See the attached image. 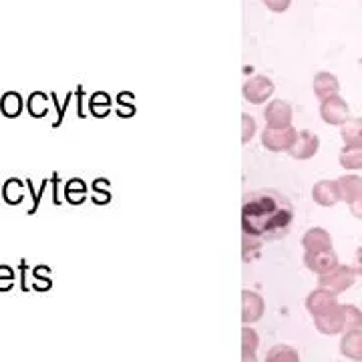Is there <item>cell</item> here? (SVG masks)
<instances>
[{"label": "cell", "mask_w": 362, "mask_h": 362, "mask_svg": "<svg viewBox=\"0 0 362 362\" xmlns=\"http://www.w3.org/2000/svg\"><path fill=\"white\" fill-rule=\"evenodd\" d=\"M338 183V194L342 202H349L352 204L354 199H358L362 195V177L358 175H342Z\"/></svg>", "instance_id": "2e32d148"}, {"label": "cell", "mask_w": 362, "mask_h": 362, "mask_svg": "<svg viewBox=\"0 0 362 362\" xmlns=\"http://www.w3.org/2000/svg\"><path fill=\"white\" fill-rule=\"evenodd\" d=\"M312 87H314V93L320 101H326L330 97H337L338 90H340V85H338V78L330 73H318L314 81H312Z\"/></svg>", "instance_id": "9a60e30c"}, {"label": "cell", "mask_w": 362, "mask_h": 362, "mask_svg": "<svg viewBox=\"0 0 362 362\" xmlns=\"http://www.w3.org/2000/svg\"><path fill=\"white\" fill-rule=\"evenodd\" d=\"M318 147H320L318 135H314L312 131H300L296 141H294L292 149L288 153L294 159H298V161H306V159H310V157L318 153Z\"/></svg>", "instance_id": "9c48e42d"}, {"label": "cell", "mask_w": 362, "mask_h": 362, "mask_svg": "<svg viewBox=\"0 0 362 362\" xmlns=\"http://www.w3.org/2000/svg\"><path fill=\"white\" fill-rule=\"evenodd\" d=\"M256 131H258V125H256L254 117L247 115V113H242V143L246 145V143L252 141Z\"/></svg>", "instance_id": "d4e9b609"}, {"label": "cell", "mask_w": 362, "mask_h": 362, "mask_svg": "<svg viewBox=\"0 0 362 362\" xmlns=\"http://www.w3.org/2000/svg\"><path fill=\"white\" fill-rule=\"evenodd\" d=\"M264 362H300V354L296 349L288 344H276L266 352Z\"/></svg>", "instance_id": "d6986e66"}, {"label": "cell", "mask_w": 362, "mask_h": 362, "mask_svg": "<svg viewBox=\"0 0 362 362\" xmlns=\"http://www.w3.org/2000/svg\"><path fill=\"white\" fill-rule=\"evenodd\" d=\"M342 314H344V332L346 330H361L362 310H358L354 304H342Z\"/></svg>", "instance_id": "44dd1931"}, {"label": "cell", "mask_w": 362, "mask_h": 362, "mask_svg": "<svg viewBox=\"0 0 362 362\" xmlns=\"http://www.w3.org/2000/svg\"><path fill=\"white\" fill-rule=\"evenodd\" d=\"M266 127H290L292 125V107L282 99H276L266 105L264 111Z\"/></svg>", "instance_id": "ba28073f"}, {"label": "cell", "mask_w": 362, "mask_h": 362, "mask_svg": "<svg viewBox=\"0 0 362 362\" xmlns=\"http://www.w3.org/2000/svg\"><path fill=\"white\" fill-rule=\"evenodd\" d=\"M340 352L354 362H362V328L346 330L340 340Z\"/></svg>", "instance_id": "4fadbf2b"}, {"label": "cell", "mask_w": 362, "mask_h": 362, "mask_svg": "<svg viewBox=\"0 0 362 362\" xmlns=\"http://www.w3.org/2000/svg\"><path fill=\"white\" fill-rule=\"evenodd\" d=\"M302 246L306 252H322V250H330L332 247V238L330 233L322 230V228H312L304 233L302 238Z\"/></svg>", "instance_id": "5bb4252c"}, {"label": "cell", "mask_w": 362, "mask_h": 362, "mask_svg": "<svg viewBox=\"0 0 362 362\" xmlns=\"http://www.w3.org/2000/svg\"><path fill=\"white\" fill-rule=\"evenodd\" d=\"M274 89H276V87H274V81H272L270 77H266V75H256V77L247 78L246 83H244L242 95H244V99H246L247 103L262 105L270 99Z\"/></svg>", "instance_id": "277c9868"}, {"label": "cell", "mask_w": 362, "mask_h": 362, "mask_svg": "<svg viewBox=\"0 0 362 362\" xmlns=\"http://www.w3.org/2000/svg\"><path fill=\"white\" fill-rule=\"evenodd\" d=\"M266 8L272 13H286L292 4V0H264Z\"/></svg>", "instance_id": "484cf974"}, {"label": "cell", "mask_w": 362, "mask_h": 362, "mask_svg": "<svg viewBox=\"0 0 362 362\" xmlns=\"http://www.w3.org/2000/svg\"><path fill=\"white\" fill-rule=\"evenodd\" d=\"M356 268H358V274L362 276V247L356 252Z\"/></svg>", "instance_id": "f1b7e54d"}, {"label": "cell", "mask_w": 362, "mask_h": 362, "mask_svg": "<svg viewBox=\"0 0 362 362\" xmlns=\"http://www.w3.org/2000/svg\"><path fill=\"white\" fill-rule=\"evenodd\" d=\"M304 264L306 268L318 276H324L328 272H332L338 266V256L337 252L330 247V250H322V252H306L304 254Z\"/></svg>", "instance_id": "8992f818"}, {"label": "cell", "mask_w": 362, "mask_h": 362, "mask_svg": "<svg viewBox=\"0 0 362 362\" xmlns=\"http://www.w3.org/2000/svg\"><path fill=\"white\" fill-rule=\"evenodd\" d=\"M314 326L318 332L326 337H334L344 332V314H342V304H337L334 308L326 310L324 314L314 316Z\"/></svg>", "instance_id": "5b68a950"}, {"label": "cell", "mask_w": 362, "mask_h": 362, "mask_svg": "<svg viewBox=\"0 0 362 362\" xmlns=\"http://www.w3.org/2000/svg\"><path fill=\"white\" fill-rule=\"evenodd\" d=\"M354 280H356V272L352 270L350 266H340L338 264L334 270L318 278V288L330 290L332 294L338 296L340 292L349 290L350 286L354 284Z\"/></svg>", "instance_id": "3957f363"}, {"label": "cell", "mask_w": 362, "mask_h": 362, "mask_svg": "<svg viewBox=\"0 0 362 362\" xmlns=\"http://www.w3.org/2000/svg\"><path fill=\"white\" fill-rule=\"evenodd\" d=\"M294 220L292 204L278 192H258L247 195L242 209L244 235L258 240H278L288 233Z\"/></svg>", "instance_id": "6da1fadb"}, {"label": "cell", "mask_w": 362, "mask_h": 362, "mask_svg": "<svg viewBox=\"0 0 362 362\" xmlns=\"http://www.w3.org/2000/svg\"><path fill=\"white\" fill-rule=\"evenodd\" d=\"M340 135L346 147H362V119H349L342 123Z\"/></svg>", "instance_id": "ac0fdd59"}, {"label": "cell", "mask_w": 362, "mask_h": 362, "mask_svg": "<svg viewBox=\"0 0 362 362\" xmlns=\"http://www.w3.org/2000/svg\"><path fill=\"white\" fill-rule=\"evenodd\" d=\"M350 211L354 214V218H361L362 220V195L358 199H354V202L350 204Z\"/></svg>", "instance_id": "4316f807"}, {"label": "cell", "mask_w": 362, "mask_h": 362, "mask_svg": "<svg viewBox=\"0 0 362 362\" xmlns=\"http://www.w3.org/2000/svg\"><path fill=\"white\" fill-rule=\"evenodd\" d=\"M23 197H25V187H23V183L18 180L6 181V185H4V202L11 204V206H16V204L23 202Z\"/></svg>", "instance_id": "603a6c76"}, {"label": "cell", "mask_w": 362, "mask_h": 362, "mask_svg": "<svg viewBox=\"0 0 362 362\" xmlns=\"http://www.w3.org/2000/svg\"><path fill=\"white\" fill-rule=\"evenodd\" d=\"M266 312V302L264 298L259 296L258 292L254 290H244L242 292V322L250 326V324H256L262 320Z\"/></svg>", "instance_id": "52a82bcc"}, {"label": "cell", "mask_w": 362, "mask_h": 362, "mask_svg": "<svg viewBox=\"0 0 362 362\" xmlns=\"http://www.w3.org/2000/svg\"><path fill=\"white\" fill-rule=\"evenodd\" d=\"M28 111H30V115L33 117H42L47 115V97L42 95V93H33L30 97H28Z\"/></svg>", "instance_id": "cb8c5ba5"}, {"label": "cell", "mask_w": 362, "mask_h": 362, "mask_svg": "<svg viewBox=\"0 0 362 362\" xmlns=\"http://www.w3.org/2000/svg\"><path fill=\"white\" fill-rule=\"evenodd\" d=\"M298 131L292 125L290 127H266L262 133V145L272 153H282V151L292 149Z\"/></svg>", "instance_id": "7a4b0ae2"}, {"label": "cell", "mask_w": 362, "mask_h": 362, "mask_svg": "<svg viewBox=\"0 0 362 362\" xmlns=\"http://www.w3.org/2000/svg\"><path fill=\"white\" fill-rule=\"evenodd\" d=\"M312 199L322 207L337 206L338 202H340L337 181L322 180L318 181V183H314V187H312Z\"/></svg>", "instance_id": "7c38bea8"}, {"label": "cell", "mask_w": 362, "mask_h": 362, "mask_svg": "<svg viewBox=\"0 0 362 362\" xmlns=\"http://www.w3.org/2000/svg\"><path fill=\"white\" fill-rule=\"evenodd\" d=\"M337 304V294H332L330 290H324V288H316L314 292H310V296L306 298V308L312 314V318L334 308Z\"/></svg>", "instance_id": "8fae6325"}, {"label": "cell", "mask_w": 362, "mask_h": 362, "mask_svg": "<svg viewBox=\"0 0 362 362\" xmlns=\"http://www.w3.org/2000/svg\"><path fill=\"white\" fill-rule=\"evenodd\" d=\"M320 115L322 119L328 123V125H342V123H346L350 117H349V105L344 99H340V97H330V99H326L320 105Z\"/></svg>", "instance_id": "30bf717a"}, {"label": "cell", "mask_w": 362, "mask_h": 362, "mask_svg": "<svg viewBox=\"0 0 362 362\" xmlns=\"http://www.w3.org/2000/svg\"><path fill=\"white\" fill-rule=\"evenodd\" d=\"M0 280H8L13 282V270L6 268V266H0Z\"/></svg>", "instance_id": "83f0119b"}, {"label": "cell", "mask_w": 362, "mask_h": 362, "mask_svg": "<svg viewBox=\"0 0 362 362\" xmlns=\"http://www.w3.org/2000/svg\"><path fill=\"white\" fill-rule=\"evenodd\" d=\"M340 165L344 169H362V147H346L340 153Z\"/></svg>", "instance_id": "7402d4cb"}, {"label": "cell", "mask_w": 362, "mask_h": 362, "mask_svg": "<svg viewBox=\"0 0 362 362\" xmlns=\"http://www.w3.org/2000/svg\"><path fill=\"white\" fill-rule=\"evenodd\" d=\"M23 107H25V103H23V97H21L18 93L11 90V93L2 95L0 109H2V113H4L6 117H11V119L18 117L21 115V111H23Z\"/></svg>", "instance_id": "ffe728a7"}, {"label": "cell", "mask_w": 362, "mask_h": 362, "mask_svg": "<svg viewBox=\"0 0 362 362\" xmlns=\"http://www.w3.org/2000/svg\"><path fill=\"white\" fill-rule=\"evenodd\" d=\"M259 349L258 332L250 326L242 328V358L244 362H256V354Z\"/></svg>", "instance_id": "e0dca14e"}]
</instances>
